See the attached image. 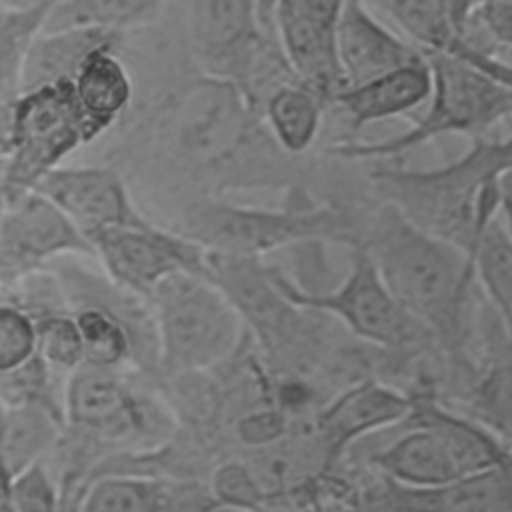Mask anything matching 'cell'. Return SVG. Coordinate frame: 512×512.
Wrapping results in <instances>:
<instances>
[{
    "instance_id": "cell-26",
    "label": "cell",
    "mask_w": 512,
    "mask_h": 512,
    "mask_svg": "<svg viewBox=\"0 0 512 512\" xmlns=\"http://www.w3.org/2000/svg\"><path fill=\"white\" fill-rule=\"evenodd\" d=\"M470 256L476 282L482 286L512 346V242L498 216L482 230Z\"/></svg>"
},
{
    "instance_id": "cell-31",
    "label": "cell",
    "mask_w": 512,
    "mask_h": 512,
    "mask_svg": "<svg viewBox=\"0 0 512 512\" xmlns=\"http://www.w3.org/2000/svg\"><path fill=\"white\" fill-rule=\"evenodd\" d=\"M14 512H62V498L44 462L14 476Z\"/></svg>"
},
{
    "instance_id": "cell-4",
    "label": "cell",
    "mask_w": 512,
    "mask_h": 512,
    "mask_svg": "<svg viewBox=\"0 0 512 512\" xmlns=\"http://www.w3.org/2000/svg\"><path fill=\"white\" fill-rule=\"evenodd\" d=\"M424 58L432 76L424 114L396 136L378 142L342 140L332 144L328 154L344 160L386 162L446 134L486 138L494 126L512 118L510 84L448 54H424Z\"/></svg>"
},
{
    "instance_id": "cell-33",
    "label": "cell",
    "mask_w": 512,
    "mask_h": 512,
    "mask_svg": "<svg viewBox=\"0 0 512 512\" xmlns=\"http://www.w3.org/2000/svg\"><path fill=\"white\" fill-rule=\"evenodd\" d=\"M444 10L448 12L450 20L454 22V26L466 34L468 26H470V18H472V12L478 4V0H440Z\"/></svg>"
},
{
    "instance_id": "cell-2",
    "label": "cell",
    "mask_w": 512,
    "mask_h": 512,
    "mask_svg": "<svg viewBox=\"0 0 512 512\" xmlns=\"http://www.w3.org/2000/svg\"><path fill=\"white\" fill-rule=\"evenodd\" d=\"M508 170H512V144L506 136L476 138L460 158L436 168L388 164L374 170L372 178L384 202L470 254L482 230L498 216V182Z\"/></svg>"
},
{
    "instance_id": "cell-9",
    "label": "cell",
    "mask_w": 512,
    "mask_h": 512,
    "mask_svg": "<svg viewBox=\"0 0 512 512\" xmlns=\"http://www.w3.org/2000/svg\"><path fill=\"white\" fill-rule=\"evenodd\" d=\"M204 274L226 294L246 332L268 356L292 360L302 354L306 336H318L320 312L294 304L278 286L274 266L262 258L206 252Z\"/></svg>"
},
{
    "instance_id": "cell-13",
    "label": "cell",
    "mask_w": 512,
    "mask_h": 512,
    "mask_svg": "<svg viewBox=\"0 0 512 512\" xmlns=\"http://www.w3.org/2000/svg\"><path fill=\"white\" fill-rule=\"evenodd\" d=\"M90 238L106 228L144 226L152 220L136 202L126 178L104 162L64 164L36 186Z\"/></svg>"
},
{
    "instance_id": "cell-25",
    "label": "cell",
    "mask_w": 512,
    "mask_h": 512,
    "mask_svg": "<svg viewBox=\"0 0 512 512\" xmlns=\"http://www.w3.org/2000/svg\"><path fill=\"white\" fill-rule=\"evenodd\" d=\"M326 102L298 80H286L264 98V120L276 144L288 154L306 152L322 128Z\"/></svg>"
},
{
    "instance_id": "cell-8",
    "label": "cell",
    "mask_w": 512,
    "mask_h": 512,
    "mask_svg": "<svg viewBox=\"0 0 512 512\" xmlns=\"http://www.w3.org/2000/svg\"><path fill=\"white\" fill-rule=\"evenodd\" d=\"M182 30L194 66L236 82L254 102L266 60L282 56L262 28L260 0H186Z\"/></svg>"
},
{
    "instance_id": "cell-30",
    "label": "cell",
    "mask_w": 512,
    "mask_h": 512,
    "mask_svg": "<svg viewBox=\"0 0 512 512\" xmlns=\"http://www.w3.org/2000/svg\"><path fill=\"white\" fill-rule=\"evenodd\" d=\"M36 358V328L20 306L0 300V376Z\"/></svg>"
},
{
    "instance_id": "cell-34",
    "label": "cell",
    "mask_w": 512,
    "mask_h": 512,
    "mask_svg": "<svg viewBox=\"0 0 512 512\" xmlns=\"http://www.w3.org/2000/svg\"><path fill=\"white\" fill-rule=\"evenodd\" d=\"M46 0H0V10H26L32 6H38Z\"/></svg>"
},
{
    "instance_id": "cell-24",
    "label": "cell",
    "mask_w": 512,
    "mask_h": 512,
    "mask_svg": "<svg viewBox=\"0 0 512 512\" xmlns=\"http://www.w3.org/2000/svg\"><path fill=\"white\" fill-rule=\"evenodd\" d=\"M122 38L124 36L94 28L42 30L30 46L22 90L60 80H72L82 60L90 52L104 44L120 42Z\"/></svg>"
},
{
    "instance_id": "cell-17",
    "label": "cell",
    "mask_w": 512,
    "mask_h": 512,
    "mask_svg": "<svg viewBox=\"0 0 512 512\" xmlns=\"http://www.w3.org/2000/svg\"><path fill=\"white\" fill-rule=\"evenodd\" d=\"M336 58L344 86H356L420 62L424 54L388 28L366 0H344L336 26Z\"/></svg>"
},
{
    "instance_id": "cell-7",
    "label": "cell",
    "mask_w": 512,
    "mask_h": 512,
    "mask_svg": "<svg viewBox=\"0 0 512 512\" xmlns=\"http://www.w3.org/2000/svg\"><path fill=\"white\" fill-rule=\"evenodd\" d=\"M350 270L330 292H310L280 268L274 278L282 292L298 306L340 322L352 336L390 352H412L434 346L426 328L416 322L384 284L366 248L356 242Z\"/></svg>"
},
{
    "instance_id": "cell-15",
    "label": "cell",
    "mask_w": 512,
    "mask_h": 512,
    "mask_svg": "<svg viewBox=\"0 0 512 512\" xmlns=\"http://www.w3.org/2000/svg\"><path fill=\"white\" fill-rule=\"evenodd\" d=\"M74 512H220L206 478L104 474L90 482Z\"/></svg>"
},
{
    "instance_id": "cell-32",
    "label": "cell",
    "mask_w": 512,
    "mask_h": 512,
    "mask_svg": "<svg viewBox=\"0 0 512 512\" xmlns=\"http://www.w3.org/2000/svg\"><path fill=\"white\" fill-rule=\"evenodd\" d=\"M290 430V420L278 410L248 412L234 422L236 438L252 448H264L286 438Z\"/></svg>"
},
{
    "instance_id": "cell-20",
    "label": "cell",
    "mask_w": 512,
    "mask_h": 512,
    "mask_svg": "<svg viewBox=\"0 0 512 512\" xmlns=\"http://www.w3.org/2000/svg\"><path fill=\"white\" fill-rule=\"evenodd\" d=\"M432 88V76L426 58L368 82L340 88L328 102L338 108L354 130L382 122L388 118L404 116L410 110L422 106Z\"/></svg>"
},
{
    "instance_id": "cell-27",
    "label": "cell",
    "mask_w": 512,
    "mask_h": 512,
    "mask_svg": "<svg viewBox=\"0 0 512 512\" xmlns=\"http://www.w3.org/2000/svg\"><path fill=\"white\" fill-rule=\"evenodd\" d=\"M54 2L46 0L26 10H0V106L20 96L30 46L42 32Z\"/></svg>"
},
{
    "instance_id": "cell-3",
    "label": "cell",
    "mask_w": 512,
    "mask_h": 512,
    "mask_svg": "<svg viewBox=\"0 0 512 512\" xmlns=\"http://www.w3.org/2000/svg\"><path fill=\"white\" fill-rule=\"evenodd\" d=\"M164 226L204 252L246 258H262L292 244L354 246L360 240L356 220L342 206L298 200L284 208H258L204 194L176 206Z\"/></svg>"
},
{
    "instance_id": "cell-1",
    "label": "cell",
    "mask_w": 512,
    "mask_h": 512,
    "mask_svg": "<svg viewBox=\"0 0 512 512\" xmlns=\"http://www.w3.org/2000/svg\"><path fill=\"white\" fill-rule=\"evenodd\" d=\"M404 310L452 360L464 358L468 304L476 282L472 256L382 202L358 240Z\"/></svg>"
},
{
    "instance_id": "cell-14",
    "label": "cell",
    "mask_w": 512,
    "mask_h": 512,
    "mask_svg": "<svg viewBox=\"0 0 512 512\" xmlns=\"http://www.w3.org/2000/svg\"><path fill=\"white\" fill-rule=\"evenodd\" d=\"M364 502L370 512H512V462L428 488L380 478Z\"/></svg>"
},
{
    "instance_id": "cell-5",
    "label": "cell",
    "mask_w": 512,
    "mask_h": 512,
    "mask_svg": "<svg viewBox=\"0 0 512 512\" xmlns=\"http://www.w3.org/2000/svg\"><path fill=\"white\" fill-rule=\"evenodd\" d=\"M160 380L226 366L248 334L226 294L204 274L176 272L148 296Z\"/></svg>"
},
{
    "instance_id": "cell-36",
    "label": "cell",
    "mask_w": 512,
    "mask_h": 512,
    "mask_svg": "<svg viewBox=\"0 0 512 512\" xmlns=\"http://www.w3.org/2000/svg\"><path fill=\"white\" fill-rule=\"evenodd\" d=\"M2 288H4V286H2V280H0V300H2Z\"/></svg>"
},
{
    "instance_id": "cell-19",
    "label": "cell",
    "mask_w": 512,
    "mask_h": 512,
    "mask_svg": "<svg viewBox=\"0 0 512 512\" xmlns=\"http://www.w3.org/2000/svg\"><path fill=\"white\" fill-rule=\"evenodd\" d=\"M372 10L386 14L412 46L422 54H448L484 68L512 86V64L496 60L472 44L450 20L440 0H366Z\"/></svg>"
},
{
    "instance_id": "cell-28",
    "label": "cell",
    "mask_w": 512,
    "mask_h": 512,
    "mask_svg": "<svg viewBox=\"0 0 512 512\" xmlns=\"http://www.w3.org/2000/svg\"><path fill=\"white\" fill-rule=\"evenodd\" d=\"M36 328V354L56 374L68 378L84 364V348L78 326L68 308L32 316Z\"/></svg>"
},
{
    "instance_id": "cell-35",
    "label": "cell",
    "mask_w": 512,
    "mask_h": 512,
    "mask_svg": "<svg viewBox=\"0 0 512 512\" xmlns=\"http://www.w3.org/2000/svg\"><path fill=\"white\" fill-rule=\"evenodd\" d=\"M4 210H6V198H4V194H2V190H0V224H2Z\"/></svg>"
},
{
    "instance_id": "cell-18",
    "label": "cell",
    "mask_w": 512,
    "mask_h": 512,
    "mask_svg": "<svg viewBox=\"0 0 512 512\" xmlns=\"http://www.w3.org/2000/svg\"><path fill=\"white\" fill-rule=\"evenodd\" d=\"M120 44L122 40L90 52L70 80L90 146L120 126L136 98V82Z\"/></svg>"
},
{
    "instance_id": "cell-22",
    "label": "cell",
    "mask_w": 512,
    "mask_h": 512,
    "mask_svg": "<svg viewBox=\"0 0 512 512\" xmlns=\"http://www.w3.org/2000/svg\"><path fill=\"white\" fill-rule=\"evenodd\" d=\"M172 0H56L42 30L94 28L128 36L156 24Z\"/></svg>"
},
{
    "instance_id": "cell-6",
    "label": "cell",
    "mask_w": 512,
    "mask_h": 512,
    "mask_svg": "<svg viewBox=\"0 0 512 512\" xmlns=\"http://www.w3.org/2000/svg\"><path fill=\"white\" fill-rule=\"evenodd\" d=\"M90 148L70 80L22 90L12 102L10 148L0 170L6 204L36 186L70 156Z\"/></svg>"
},
{
    "instance_id": "cell-23",
    "label": "cell",
    "mask_w": 512,
    "mask_h": 512,
    "mask_svg": "<svg viewBox=\"0 0 512 512\" xmlns=\"http://www.w3.org/2000/svg\"><path fill=\"white\" fill-rule=\"evenodd\" d=\"M64 430V416L44 404H0V452L16 476L44 462Z\"/></svg>"
},
{
    "instance_id": "cell-29",
    "label": "cell",
    "mask_w": 512,
    "mask_h": 512,
    "mask_svg": "<svg viewBox=\"0 0 512 512\" xmlns=\"http://www.w3.org/2000/svg\"><path fill=\"white\" fill-rule=\"evenodd\" d=\"M208 488L220 510L232 508L242 512H264L268 498L258 486L246 460H222L210 468Z\"/></svg>"
},
{
    "instance_id": "cell-21",
    "label": "cell",
    "mask_w": 512,
    "mask_h": 512,
    "mask_svg": "<svg viewBox=\"0 0 512 512\" xmlns=\"http://www.w3.org/2000/svg\"><path fill=\"white\" fill-rule=\"evenodd\" d=\"M378 478L408 486L428 488L466 476L448 446L428 428L404 426L402 434L370 456Z\"/></svg>"
},
{
    "instance_id": "cell-16",
    "label": "cell",
    "mask_w": 512,
    "mask_h": 512,
    "mask_svg": "<svg viewBox=\"0 0 512 512\" xmlns=\"http://www.w3.org/2000/svg\"><path fill=\"white\" fill-rule=\"evenodd\" d=\"M410 392L366 378L344 388L314 418L312 432L328 462L338 460L348 446L378 430L398 426L410 412Z\"/></svg>"
},
{
    "instance_id": "cell-11",
    "label": "cell",
    "mask_w": 512,
    "mask_h": 512,
    "mask_svg": "<svg viewBox=\"0 0 512 512\" xmlns=\"http://www.w3.org/2000/svg\"><path fill=\"white\" fill-rule=\"evenodd\" d=\"M66 256L94 258L86 236L54 202L32 190L6 204L0 224V280L4 288Z\"/></svg>"
},
{
    "instance_id": "cell-10",
    "label": "cell",
    "mask_w": 512,
    "mask_h": 512,
    "mask_svg": "<svg viewBox=\"0 0 512 512\" xmlns=\"http://www.w3.org/2000/svg\"><path fill=\"white\" fill-rule=\"evenodd\" d=\"M90 246L112 282L146 300L164 278L206 270V252L158 222L106 228L90 238Z\"/></svg>"
},
{
    "instance_id": "cell-12",
    "label": "cell",
    "mask_w": 512,
    "mask_h": 512,
    "mask_svg": "<svg viewBox=\"0 0 512 512\" xmlns=\"http://www.w3.org/2000/svg\"><path fill=\"white\" fill-rule=\"evenodd\" d=\"M344 0H274L268 30L292 76L328 106L344 86L336 58V26Z\"/></svg>"
}]
</instances>
